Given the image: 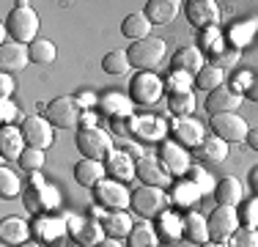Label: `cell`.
<instances>
[{"instance_id":"cell-1","label":"cell","mask_w":258,"mask_h":247,"mask_svg":"<svg viewBox=\"0 0 258 247\" xmlns=\"http://www.w3.org/2000/svg\"><path fill=\"white\" fill-rule=\"evenodd\" d=\"M39 14L33 11V6L28 3H17L14 9L9 11V17H6V33L11 36V41H17V44H25L30 47L36 39H39Z\"/></svg>"},{"instance_id":"cell-2","label":"cell","mask_w":258,"mask_h":247,"mask_svg":"<svg viewBox=\"0 0 258 247\" xmlns=\"http://www.w3.org/2000/svg\"><path fill=\"white\" fill-rule=\"evenodd\" d=\"M22 198H25V209L30 214H36V217H39V214H55V209H58V203H60L58 190L50 187L39 173L30 176L28 187L22 190Z\"/></svg>"},{"instance_id":"cell-3","label":"cell","mask_w":258,"mask_h":247,"mask_svg":"<svg viewBox=\"0 0 258 247\" xmlns=\"http://www.w3.org/2000/svg\"><path fill=\"white\" fill-rule=\"evenodd\" d=\"M165 52H168V44H165V39H157V36L132 41V44L126 47L129 64H132V69H138V72L157 69V66L165 60Z\"/></svg>"},{"instance_id":"cell-4","label":"cell","mask_w":258,"mask_h":247,"mask_svg":"<svg viewBox=\"0 0 258 247\" xmlns=\"http://www.w3.org/2000/svg\"><path fill=\"white\" fill-rule=\"evenodd\" d=\"M115 132L126 135V138H138V140H159L168 132V124L157 115H129V118L113 121Z\"/></svg>"},{"instance_id":"cell-5","label":"cell","mask_w":258,"mask_h":247,"mask_svg":"<svg viewBox=\"0 0 258 247\" xmlns=\"http://www.w3.org/2000/svg\"><path fill=\"white\" fill-rule=\"evenodd\" d=\"M75 143H77V151L83 154V159H96V162H104V159L115 151L113 138H110L104 129H99V127L77 129Z\"/></svg>"},{"instance_id":"cell-6","label":"cell","mask_w":258,"mask_h":247,"mask_svg":"<svg viewBox=\"0 0 258 247\" xmlns=\"http://www.w3.org/2000/svg\"><path fill=\"white\" fill-rule=\"evenodd\" d=\"M170 206V195L162 187H151V184H140L138 190H132V209L146 220L162 217Z\"/></svg>"},{"instance_id":"cell-7","label":"cell","mask_w":258,"mask_h":247,"mask_svg":"<svg viewBox=\"0 0 258 247\" xmlns=\"http://www.w3.org/2000/svg\"><path fill=\"white\" fill-rule=\"evenodd\" d=\"M44 118L50 121L55 129H75V127H80V121H83V107H80V102L72 96H55L47 102Z\"/></svg>"},{"instance_id":"cell-8","label":"cell","mask_w":258,"mask_h":247,"mask_svg":"<svg viewBox=\"0 0 258 247\" xmlns=\"http://www.w3.org/2000/svg\"><path fill=\"white\" fill-rule=\"evenodd\" d=\"M94 201L99 209H110V212H126V206H132V193L121 181L104 178L94 187Z\"/></svg>"},{"instance_id":"cell-9","label":"cell","mask_w":258,"mask_h":247,"mask_svg":"<svg viewBox=\"0 0 258 247\" xmlns=\"http://www.w3.org/2000/svg\"><path fill=\"white\" fill-rule=\"evenodd\" d=\"M165 94V83L154 72H138L129 80V99L135 104H154Z\"/></svg>"},{"instance_id":"cell-10","label":"cell","mask_w":258,"mask_h":247,"mask_svg":"<svg viewBox=\"0 0 258 247\" xmlns=\"http://www.w3.org/2000/svg\"><path fill=\"white\" fill-rule=\"evenodd\" d=\"M206 222H209V242L225 244L233 233H236V228H239L236 206H217L212 214H209Z\"/></svg>"},{"instance_id":"cell-11","label":"cell","mask_w":258,"mask_h":247,"mask_svg":"<svg viewBox=\"0 0 258 247\" xmlns=\"http://www.w3.org/2000/svg\"><path fill=\"white\" fill-rule=\"evenodd\" d=\"M159 162H162V168L168 170L170 178H179V176H187L189 168H192V157H189V151L184 146H179L176 140H165L162 146H159Z\"/></svg>"},{"instance_id":"cell-12","label":"cell","mask_w":258,"mask_h":247,"mask_svg":"<svg viewBox=\"0 0 258 247\" xmlns=\"http://www.w3.org/2000/svg\"><path fill=\"white\" fill-rule=\"evenodd\" d=\"M247 121L242 118V115L236 113H223V115H212V135L220 140H225V143H242V140H247Z\"/></svg>"},{"instance_id":"cell-13","label":"cell","mask_w":258,"mask_h":247,"mask_svg":"<svg viewBox=\"0 0 258 247\" xmlns=\"http://www.w3.org/2000/svg\"><path fill=\"white\" fill-rule=\"evenodd\" d=\"M184 17H187V22L192 25V28L198 30H214L220 22V6L214 3V0H189V3H184Z\"/></svg>"},{"instance_id":"cell-14","label":"cell","mask_w":258,"mask_h":247,"mask_svg":"<svg viewBox=\"0 0 258 247\" xmlns=\"http://www.w3.org/2000/svg\"><path fill=\"white\" fill-rule=\"evenodd\" d=\"M20 132H22V138H25L28 146L41 148V151H44L47 146H52V140H55V127L44 118V115H28V118L20 124Z\"/></svg>"},{"instance_id":"cell-15","label":"cell","mask_w":258,"mask_h":247,"mask_svg":"<svg viewBox=\"0 0 258 247\" xmlns=\"http://www.w3.org/2000/svg\"><path fill=\"white\" fill-rule=\"evenodd\" d=\"M239 104H242V94L231 88V85H223V88L212 91L204 102V110L209 115H223V113H236Z\"/></svg>"},{"instance_id":"cell-16","label":"cell","mask_w":258,"mask_h":247,"mask_svg":"<svg viewBox=\"0 0 258 247\" xmlns=\"http://www.w3.org/2000/svg\"><path fill=\"white\" fill-rule=\"evenodd\" d=\"M104 170H107V178L124 184V181H132V178L138 176V162L132 159L129 151H118V148H115V151L104 159Z\"/></svg>"},{"instance_id":"cell-17","label":"cell","mask_w":258,"mask_h":247,"mask_svg":"<svg viewBox=\"0 0 258 247\" xmlns=\"http://www.w3.org/2000/svg\"><path fill=\"white\" fill-rule=\"evenodd\" d=\"M170 135H173V140L179 146H184L187 151L189 148H198L206 140L204 127H201V121H195V118H176L173 124H170Z\"/></svg>"},{"instance_id":"cell-18","label":"cell","mask_w":258,"mask_h":247,"mask_svg":"<svg viewBox=\"0 0 258 247\" xmlns=\"http://www.w3.org/2000/svg\"><path fill=\"white\" fill-rule=\"evenodd\" d=\"M96 107H99L107 118L121 121V118H129V115H132V99H129V94H124V91H104V94L96 99Z\"/></svg>"},{"instance_id":"cell-19","label":"cell","mask_w":258,"mask_h":247,"mask_svg":"<svg viewBox=\"0 0 258 247\" xmlns=\"http://www.w3.org/2000/svg\"><path fill=\"white\" fill-rule=\"evenodd\" d=\"M30 228H33V236L39 244H55L58 239H63L66 231H69V225L60 217H55V214H39Z\"/></svg>"},{"instance_id":"cell-20","label":"cell","mask_w":258,"mask_h":247,"mask_svg":"<svg viewBox=\"0 0 258 247\" xmlns=\"http://www.w3.org/2000/svg\"><path fill=\"white\" fill-rule=\"evenodd\" d=\"M28 64H30V52L25 44H17V41H3L0 44V74L22 72Z\"/></svg>"},{"instance_id":"cell-21","label":"cell","mask_w":258,"mask_h":247,"mask_svg":"<svg viewBox=\"0 0 258 247\" xmlns=\"http://www.w3.org/2000/svg\"><path fill=\"white\" fill-rule=\"evenodd\" d=\"M206 66L204 49L201 47H179L170 58V69L173 72H184V74H198Z\"/></svg>"},{"instance_id":"cell-22","label":"cell","mask_w":258,"mask_h":247,"mask_svg":"<svg viewBox=\"0 0 258 247\" xmlns=\"http://www.w3.org/2000/svg\"><path fill=\"white\" fill-rule=\"evenodd\" d=\"M69 231L75 236V242L80 244H91L96 247L104 239V228H102V220H94V217H83V220H69Z\"/></svg>"},{"instance_id":"cell-23","label":"cell","mask_w":258,"mask_h":247,"mask_svg":"<svg viewBox=\"0 0 258 247\" xmlns=\"http://www.w3.org/2000/svg\"><path fill=\"white\" fill-rule=\"evenodd\" d=\"M138 178L143 184H151V187H168L170 184L168 170H165L162 162L154 157H140L138 159Z\"/></svg>"},{"instance_id":"cell-24","label":"cell","mask_w":258,"mask_h":247,"mask_svg":"<svg viewBox=\"0 0 258 247\" xmlns=\"http://www.w3.org/2000/svg\"><path fill=\"white\" fill-rule=\"evenodd\" d=\"M179 9H181L179 0H149L146 9H143V14L151 25H168V22L176 20Z\"/></svg>"},{"instance_id":"cell-25","label":"cell","mask_w":258,"mask_h":247,"mask_svg":"<svg viewBox=\"0 0 258 247\" xmlns=\"http://www.w3.org/2000/svg\"><path fill=\"white\" fill-rule=\"evenodd\" d=\"M107 170H104V162H96V159H80L75 165V181L85 190H94L99 181H104Z\"/></svg>"},{"instance_id":"cell-26","label":"cell","mask_w":258,"mask_h":247,"mask_svg":"<svg viewBox=\"0 0 258 247\" xmlns=\"http://www.w3.org/2000/svg\"><path fill=\"white\" fill-rule=\"evenodd\" d=\"M181 236L195 247L206 244L209 242V222L201 217L198 212H187L181 220Z\"/></svg>"},{"instance_id":"cell-27","label":"cell","mask_w":258,"mask_h":247,"mask_svg":"<svg viewBox=\"0 0 258 247\" xmlns=\"http://www.w3.org/2000/svg\"><path fill=\"white\" fill-rule=\"evenodd\" d=\"M28 148L25 138H22L20 127H3L0 129V157L6 159H20L22 151Z\"/></svg>"},{"instance_id":"cell-28","label":"cell","mask_w":258,"mask_h":247,"mask_svg":"<svg viewBox=\"0 0 258 247\" xmlns=\"http://www.w3.org/2000/svg\"><path fill=\"white\" fill-rule=\"evenodd\" d=\"M30 233H33V228L20 217H6L3 222H0V239H3L6 244H11V247L25 244Z\"/></svg>"},{"instance_id":"cell-29","label":"cell","mask_w":258,"mask_h":247,"mask_svg":"<svg viewBox=\"0 0 258 247\" xmlns=\"http://www.w3.org/2000/svg\"><path fill=\"white\" fill-rule=\"evenodd\" d=\"M242 184H239L236 176H223L217 184H214V198H217L220 206H239L242 203Z\"/></svg>"},{"instance_id":"cell-30","label":"cell","mask_w":258,"mask_h":247,"mask_svg":"<svg viewBox=\"0 0 258 247\" xmlns=\"http://www.w3.org/2000/svg\"><path fill=\"white\" fill-rule=\"evenodd\" d=\"M102 228L107 239H126L129 231L135 228V222L126 212H107L102 217Z\"/></svg>"},{"instance_id":"cell-31","label":"cell","mask_w":258,"mask_h":247,"mask_svg":"<svg viewBox=\"0 0 258 247\" xmlns=\"http://www.w3.org/2000/svg\"><path fill=\"white\" fill-rule=\"evenodd\" d=\"M195 157H198L201 162H209V165L225 162V159H228V143L212 135V138H206L204 143L195 148Z\"/></svg>"},{"instance_id":"cell-32","label":"cell","mask_w":258,"mask_h":247,"mask_svg":"<svg viewBox=\"0 0 258 247\" xmlns=\"http://www.w3.org/2000/svg\"><path fill=\"white\" fill-rule=\"evenodd\" d=\"M121 33L132 41H140V39H149L151 36V22L146 20L143 11H135V14H126L124 22H121Z\"/></svg>"},{"instance_id":"cell-33","label":"cell","mask_w":258,"mask_h":247,"mask_svg":"<svg viewBox=\"0 0 258 247\" xmlns=\"http://www.w3.org/2000/svg\"><path fill=\"white\" fill-rule=\"evenodd\" d=\"M223 83H225V72L220 69V66H214V64H206L204 69L195 74V88H198V91H206V94L223 88Z\"/></svg>"},{"instance_id":"cell-34","label":"cell","mask_w":258,"mask_h":247,"mask_svg":"<svg viewBox=\"0 0 258 247\" xmlns=\"http://www.w3.org/2000/svg\"><path fill=\"white\" fill-rule=\"evenodd\" d=\"M129 69H132V64H129L126 49H110V52L102 58V72H104V74L121 77V74H126Z\"/></svg>"},{"instance_id":"cell-35","label":"cell","mask_w":258,"mask_h":247,"mask_svg":"<svg viewBox=\"0 0 258 247\" xmlns=\"http://www.w3.org/2000/svg\"><path fill=\"white\" fill-rule=\"evenodd\" d=\"M168 110L176 115V118H192L195 94L192 91H187V94H168Z\"/></svg>"},{"instance_id":"cell-36","label":"cell","mask_w":258,"mask_h":247,"mask_svg":"<svg viewBox=\"0 0 258 247\" xmlns=\"http://www.w3.org/2000/svg\"><path fill=\"white\" fill-rule=\"evenodd\" d=\"M126 247H157V233L149 222H135L126 236Z\"/></svg>"},{"instance_id":"cell-37","label":"cell","mask_w":258,"mask_h":247,"mask_svg":"<svg viewBox=\"0 0 258 247\" xmlns=\"http://www.w3.org/2000/svg\"><path fill=\"white\" fill-rule=\"evenodd\" d=\"M201 195L204 193H201L192 181H176L173 193H170V203H176V206H189V203H195Z\"/></svg>"},{"instance_id":"cell-38","label":"cell","mask_w":258,"mask_h":247,"mask_svg":"<svg viewBox=\"0 0 258 247\" xmlns=\"http://www.w3.org/2000/svg\"><path fill=\"white\" fill-rule=\"evenodd\" d=\"M30 52V60L33 64H52L55 58H58V49H55V44L50 39H36L33 44L28 47Z\"/></svg>"},{"instance_id":"cell-39","label":"cell","mask_w":258,"mask_h":247,"mask_svg":"<svg viewBox=\"0 0 258 247\" xmlns=\"http://www.w3.org/2000/svg\"><path fill=\"white\" fill-rule=\"evenodd\" d=\"M22 190H25V187H22V178L17 176L11 168H6V165H3V168H0V195H3V198H17Z\"/></svg>"},{"instance_id":"cell-40","label":"cell","mask_w":258,"mask_h":247,"mask_svg":"<svg viewBox=\"0 0 258 247\" xmlns=\"http://www.w3.org/2000/svg\"><path fill=\"white\" fill-rule=\"evenodd\" d=\"M236 214H239V228L258 231V198L239 203V206H236Z\"/></svg>"},{"instance_id":"cell-41","label":"cell","mask_w":258,"mask_h":247,"mask_svg":"<svg viewBox=\"0 0 258 247\" xmlns=\"http://www.w3.org/2000/svg\"><path fill=\"white\" fill-rule=\"evenodd\" d=\"M20 168L28 170V173H39L41 168H44V151L28 146L25 151H22V157H20Z\"/></svg>"},{"instance_id":"cell-42","label":"cell","mask_w":258,"mask_h":247,"mask_svg":"<svg viewBox=\"0 0 258 247\" xmlns=\"http://www.w3.org/2000/svg\"><path fill=\"white\" fill-rule=\"evenodd\" d=\"M181 220L179 214L173 212H165L162 217H159V233H162L165 239H179L181 236Z\"/></svg>"},{"instance_id":"cell-43","label":"cell","mask_w":258,"mask_h":247,"mask_svg":"<svg viewBox=\"0 0 258 247\" xmlns=\"http://www.w3.org/2000/svg\"><path fill=\"white\" fill-rule=\"evenodd\" d=\"M165 88H168V94H187V91H192V74L170 72V77L165 80Z\"/></svg>"},{"instance_id":"cell-44","label":"cell","mask_w":258,"mask_h":247,"mask_svg":"<svg viewBox=\"0 0 258 247\" xmlns=\"http://www.w3.org/2000/svg\"><path fill=\"white\" fill-rule=\"evenodd\" d=\"M28 115H22V110L17 107L11 99H3L0 102V121H3V127H17V124H22Z\"/></svg>"},{"instance_id":"cell-45","label":"cell","mask_w":258,"mask_h":247,"mask_svg":"<svg viewBox=\"0 0 258 247\" xmlns=\"http://www.w3.org/2000/svg\"><path fill=\"white\" fill-rule=\"evenodd\" d=\"M225 247H258V231L250 228H236V233L225 242Z\"/></svg>"},{"instance_id":"cell-46","label":"cell","mask_w":258,"mask_h":247,"mask_svg":"<svg viewBox=\"0 0 258 247\" xmlns=\"http://www.w3.org/2000/svg\"><path fill=\"white\" fill-rule=\"evenodd\" d=\"M187 176H189V181H192L195 187L201 190V193H212V190H214V184H212V178H209V173H206L204 168H198V165H192Z\"/></svg>"},{"instance_id":"cell-47","label":"cell","mask_w":258,"mask_h":247,"mask_svg":"<svg viewBox=\"0 0 258 247\" xmlns=\"http://www.w3.org/2000/svg\"><path fill=\"white\" fill-rule=\"evenodd\" d=\"M250 33H253V28L250 25H233V30H231V39H233V44H236V49H239V44H244V41L250 39Z\"/></svg>"},{"instance_id":"cell-48","label":"cell","mask_w":258,"mask_h":247,"mask_svg":"<svg viewBox=\"0 0 258 247\" xmlns=\"http://www.w3.org/2000/svg\"><path fill=\"white\" fill-rule=\"evenodd\" d=\"M14 88H17L14 77H11V74H0V96H3V99H11Z\"/></svg>"},{"instance_id":"cell-49","label":"cell","mask_w":258,"mask_h":247,"mask_svg":"<svg viewBox=\"0 0 258 247\" xmlns=\"http://www.w3.org/2000/svg\"><path fill=\"white\" fill-rule=\"evenodd\" d=\"M244 96H247L250 102L258 104V74H253V80H250V85H247V91H244Z\"/></svg>"},{"instance_id":"cell-50","label":"cell","mask_w":258,"mask_h":247,"mask_svg":"<svg viewBox=\"0 0 258 247\" xmlns=\"http://www.w3.org/2000/svg\"><path fill=\"white\" fill-rule=\"evenodd\" d=\"M244 143H247V146L258 154V127H253V129L247 132V140H244Z\"/></svg>"},{"instance_id":"cell-51","label":"cell","mask_w":258,"mask_h":247,"mask_svg":"<svg viewBox=\"0 0 258 247\" xmlns=\"http://www.w3.org/2000/svg\"><path fill=\"white\" fill-rule=\"evenodd\" d=\"M96 247H126V244H121V239H107V236H104Z\"/></svg>"},{"instance_id":"cell-52","label":"cell","mask_w":258,"mask_h":247,"mask_svg":"<svg viewBox=\"0 0 258 247\" xmlns=\"http://www.w3.org/2000/svg\"><path fill=\"white\" fill-rule=\"evenodd\" d=\"M250 187H253L255 195H258V168H253V173H250Z\"/></svg>"},{"instance_id":"cell-53","label":"cell","mask_w":258,"mask_h":247,"mask_svg":"<svg viewBox=\"0 0 258 247\" xmlns=\"http://www.w3.org/2000/svg\"><path fill=\"white\" fill-rule=\"evenodd\" d=\"M17 247H41L39 242H25V244H17Z\"/></svg>"},{"instance_id":"cell-54","label":"cell","mask_w":258,"mask_h":247,"mask_svg":"<svg viewBox=\"0 0 258 247\" xmlns=\"http://www.w3.org/2000/svg\"><path fill=\"white\" fill-rule=\"evenodd\" d=\"M201 247H225V244H220V242H206V244H201Z\"/></svg>"}]
</instances>
